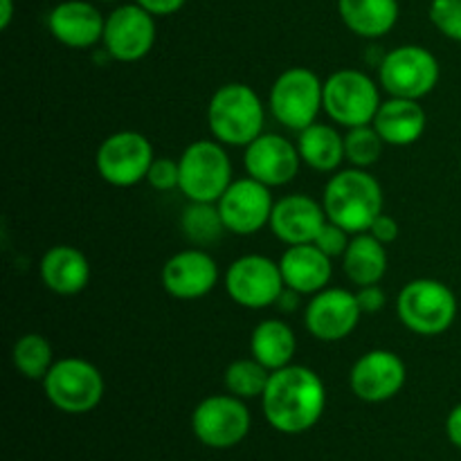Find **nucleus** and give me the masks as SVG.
<instances>
[{"mask_svg":"<svg viewBox=\"0 0 461 461\" xmlns=\"http://www.w3.org/2000/svg\"><path fill=\"white\" fill-rule=\"evenodd\" d=\"M327 387L313 369L288 365L270 374L261 396V410L270 426L284 435H302L322 419Z\"/></svg>","mask_w":461,"mask_h":461,"instance_id":"obj_1","label":"nucleus"},{"mask_svg":"<svg viewBox=\"0 0 461 461\" xmlns=\"http://www.w3.org/2000/svg\"><path fill=\"white\" fill-rule=\"evenodd\" d=\"M322 205L329 221L349 234H363L383 214V189L372 174L351 167L329 178Z\"/></svg>","mask_w":461,"mask_h":461,"instance_id":"obj_2","label":"nucleus"},{"mask_svg":"<svg viewBox=\"0 0 461 461\" xmlns=\"http://www.w3.org/2000/svg\"><path fill=\"white\" fill-rule=\"evenodd\" d=\"M266 111L259 95L246 84H225L212 95L207 106V126L216 142L228 147H248L264 133Z\"/></svg>","mask_w":461,"mask_h":461,"instance_id":"obj_3","label":"nucleus"},{"mask_svg":"<svg viewBox=\"0 0 461 461\" xmlns=\"http://www.w3.org/2000/svg\"><path fill=\"white\" fill-rule=\"evenodd\" d=\"M396 311L405 327L419 336H439L457 318V297L439 279H412L399 293Z\"/></svg>","mask_w":461,"mask_h":461,"instance_id":"obj_4","label":"nucleus"},{"mask_svg":"<svg viewBox=\"0 0 461 461\" xmlns=\"http://www.w3.org/2000/svg\"><path fill=\"white\" fill-rule=\"evenodd\" d=\"M178 189L187 201L219 203L232 185V162L216 140H196L180 156Z\"/></svg>","mask_w":461,"mask_h":461,"instance_id":"obj_5","label":"nucleus"},{"mask_svg":"<svg viewBox=\"0 0 461 461\" xmlns=\"http://www.w3.org/2000/svg\"><path fill=\"white\" fill-rule=\"evenodd\" d=\"M324 111V84L309 68H288L270 88V113L282 126L304 131Z\"/></svg>","mask_w":461,"mask_h":461,"instance_id":"obj_6","label":"nucleus"},{"mask_svg":"<svg viewBox=\"0 0 461 461\" xmlns=\"http://www.w3.org/2000/svg\"><path fill=\"white\" fill-rule=\"evenodd\" d=\"M50 403L66 414L93 412L104 399V376L84 358H59L43 378Z\"/></svg>","mask_w":461,"mask_h":461,"instance_id":"obj_7","label":"nucleus"},{"mask_svg":"<svg viewBox=\"0 0 461 461\" xmlns=\"http://www.w3.org/2000/svg\"><path fill=\"white\" fill-rule=\"evenodd\" d=\"M381 104L378 86L360 70H338L324 81V113L345 129L372 124Z\"/></svg>","mask_w":461,"mask_h":461,"instance_id":"obj_8","label":"nucleus"},{"mask_svg":"<svg viewBox=\"0 0 461 461\" xmlns=\"http://www.w3.org/2000/svg\"><path fill=\"white\" fill-rule=\"evenodd\" d=\"M250 426L252 419L248 405L230 392L207 396L192 412L194 437L207 448H234L246 439Z\"/></svg>","mask_w":461,"mask_h":461,"instance_id":"obj_9","label":"nucleus"},{"mask_svg":"<svg viewBox=\"0 0 461 461\" xmlns=\"http://www.w3.org/2000/svg\"><path fill=\"white\" fill-rule=\"evenodd\" d=\"M378 77L392 97L421 99L430 95L439 81V61L421 45H401L385 54Z\"/></svg>","mask_w":461,"mask_h":461,"instance_id":"obj_10","label":"nucleus"},{"mask_svg":"<svg viewBox=\"0 0 461 461\" xmlns=\"http://www.w3.org/2000/svg\"><path fill=\"white\" fill-rule=\"evenodd\" d=\"M153 147L147 135L138 131H117L97 149V174L113 187H133L147 180L153 162Z\"/></svg>","mask_w":461,"mask_h":461,"instance_id":"obj_11","label":"nucleus"},{"mask_svg":"<svg viewBox=\"0 0 461 461\" xmlns=\"http://www.w3.org/2000/svg\"><path fill=\"white\" fill-rule=\"evenodd\" d=\"M284 288L282 268L264 255L239 257L225 273V291L243 309L261 311L277 304Z\"/></svg>","mask_w":461,"mask_h":461,"instance_id":"obj_12","label":"nucleus"},{"mask_svg":"<svg viewBox=\"0 0 461 461\" xmlns=\"http://www.w3.org/2000/svg\"><path fill=\"white\" fill-rule=\"evenodd\" d=\"M153 14L133 5H120L106 16L104 27V50L111 59L122 63H135L151 52L156 43V21Z\"/></svg>","mask_w":461,"mask_h":461,"instance_id":"obj_13","label":"nucleus"},{"mask_svg":"<svg viewBox=\"0 0 461 461\" xmlns=\"http://www.w3.org/2000/svg\"><path fill=\"white\" fill-rule=\"evenodd\" d=\"M216 205H219L228 232L250 237L270 225L275 201L268 185L248 176V178L232 180Z\"/></svg>","mask_w":461,"mask_h":461,"instance_id":"obj_14","label":"nucleus"},{"mask_svg":"<svg viewBox=\"0 0 461 461\" xmlns=\"http://www.w3.org/2000/svg\"><path fill=\"white\" fill-rule=\"evenodd\" d=\"M405 363L390 349H372L360 356L349 372V387L365 403H383L403 390Z\"/></svg>","mask_w":461,"mask_h":461,"instance_id":"obj_15","label":"nucleus"},{"mask_svg":"<svg viewBox=\"0 0 461 461\" xmlns=\"http://www.w3.org/2000/svg\"><path fill=\"white\" fill-rule=\"evenodd\" d=\"M356 293L345 288H324L306 304L304 322L311 336L322 342H340L354 333L360 322Z\"/></svg>","mask_w":461,"mask_h":461,"instance_id":"obj_16","label":"nucleus"},{"mask_svg":"<svg viewBox=\"0 0 461 461\" xmlns=\"http://www.w3.org/2000/svg\"><path fill=\"white\" fill-rule=\"evenodd\" d=\"M243 165L250 178L273 187H282L295 180L302 158L297 144L277 133H261L252 140L243 153Z\"/></svg>","mask_w":461,"mask_h":461,"instance_id":"obj_17","label":"nucleus"},{"mask_svg":"<svg viewBox=\"0 0 461 461\" xmlns=\"http://www.w3.org/2000/svg\"><path fill=\"white\" fill-rule=\"evenodd\" d=\"M219 282V266L210 252L201 248L176 252L162 266V288L176 300H201Z\"/></svg>","mask_w":461,"mask_h":461,"instance_id":"obj_18","label":"nucleus"},{"mask_svg":"<svg viewBox=\"0 0 461 461\" xmlns=\"http://www.w3.org/2000/svg\"><path fill=\"white\" fill-rule=\"evenodd\" d=\"M106 18L88 0H63L48 14V30L61 45L72 50L93 48L104 39Z\"/></svg>","mask_w":461,"mask_h":461,"instance_id":"obj_19","label":"nucleus"},{"mask_svg":"<svg viewBox=\"0 0 461 461\" xmlns=\"http://www.w3.org/2000/svg\"><path fill=\"white\" fill-rule=\"evenodd\" d=\"M324 223H327L324 205L304 194L279 198L270 214V230L286 246L313 243Z\"/></svg>","mask_w":461,"mask_h":461,"instance_id":"obj_20","label":"nucleus"},{"mask_svg":"<svg viewBox=\"0 0 461 461\" xmlns=\"http://www.w3.org/2000/svg\"><path fill=\"white\" fill-rule=\"evenodd\" d=\"M279 268H282L284 284L302 295H315L324 291L333 273L331 257L320 250L315 243L288 246L279 259Z\"/></svg>","mask_w":461,"mask_h":461,"instance_id":"obj_21","label":"nucleus"},{"mask_svg":"<svg viewBox=\"0 0 461 461\" xmlns=\"http://www.w3.org/2000/svg\"><path fill=\"white\" fill-rule=\"evenodd\" d=\"M372 124L385 144L410 147L426 133L428 117L419 99L392 97L381 104Z\"/></svg>","mask_w":461,"mask_h":461,"instance_id":"obj_22","label":"nucleus"},{"mask_svg":"<svg viewBox=\"0 0 461 461\" xmlns=\"http://www.w3.org/2000/svg\"><path fill=\"white\" fill-rule=\"evenodd\" d=\"M41 279L57 295H77L90 282V264L79 248L54 246L41 259Z\"/></svg>","mask_w":461,"mask_h":461,"instance_id":"obj_23","label":"nucleus"},{"mask_svg":"<svg viewBox=\"0 0 461 461\" xmlns=\"http://www.w3.org/2000/svg\"><path fill=\"white\" fill-rule=\"evenodd\" d=\"M338 14L360 39H381L399 21V0H338Z\"/></svg>","mask_w":461,"mask_h":461,"instance_id":"obj_24","label":"nucleus"},{"mask_svg":"<svg viewBox=\"0 0 461 461\" xmlns=\"http://www.w3.org/2000/svg\"><path fill=\"white\" fill-rule=\"evenodd\" d=\"M297 151L304 165L322 174L338 171L342 160H347L345 138L333 126L320 124V122L297 133Z\"/></svg>","mask_w":461,"mask_h":461,"instance_id":"obj_25","label":"nucleus"},{"mask_svg":"<svg viewBox=\"0 0 461 461\" xmlns=\"http://www.w3.org/2000/svg\"><path fill=\"white\" fill-rule=\"evenodd\" d=\"M342 266L356 286L378 284L387 273L385 243L374 239L369 232L351 234L349 248L342 255Z\"/></svg>","mask_w":461,"mask_h":461,"instance_id":"obj_26","label":"nucleus"},{"mask_svg":"<svg viewBox=\"0 0 461 461\" xmlns=\"http://www.w3.org/2000/svg\"><path fill=\"white\" fill-rule=\"evenodd\" d=\"M252 358L259 360L270 372L288 367L297 351V340L293 329L282 320H264L255 327L250 336Z\"/></svg>","mask_w":461,"mask_h":461,"instance_id":"obj_27","label":"nucleus"},{"mask_svg":"<svg viewBox=\"0 0 461 461\" xmlns=\"http://www.w3.org/2000/svg\"><path fill=\"white\" fill-rule=\"evenodd\" d=\"M180 228H183L185 237L196 248L212 246V243H216L228 232L216 203L189 201L183 216H180Z\"/></svg>","mask_w":461,"mask_h":461,"instance_id":"obj_28","label":"nucleus"},{"mask_svg":"<svg viewBox=\"0 0 461 461\" xmlns=\"http://www.w3.org/2000/svg\"><path fill=\"white\" fill-rule=\"evenodd\" d=\"M14 367L30 381H43L52 365L57 363L54 358L52 345L41 333H25L14 342L12 349Z\"/></svg>","mask_w":461,"mask_h":461,"instance_id":"obj_29","label":"nucleus"},{"mask_svg":"<svg viewBox=\"0 0 461 461\" xmlns=\"http://www.w3.org/2000/svg\"><path fill=\"white\" fill-rule=\"evenodd\" d=\"M270 369L264 367L257 358H241L234 360L225 369V390L239 399H261L266 392V385L270 381Z\"/></svg>","mask_w":461,"mask_h":461,"instance_id":"obj_30","label":"nucleus"},{"mask_svg":"<svg viewBox=\"0 0 461 461\" xmlns=\"http://www.w3.org/2000/svg\"><path fill=\"white\" fill-rule=\"evenodd\" d=\"M383 147H385V142L374 129V124L354 126L345 135V156L358 169L376 165L383 156Z\"/></svg>","mask_w":461,"mask_h":461,"instance_id":"obj_31","label":"nucleus"},{"mask_svg":"<svg viewBox=\"0 0 461 461\" xmlns=\"http://www.w3.org/2000/svg\"><path fill=\"white\" fill-rule=\"evenodd\" d=\"M430 21L446 39L461 45V0H432Z\"/></svg>","mask_w":461,"mask_h":461,"instance_id":"obj_32","label":"nucleus"},{"mask_svg":"<svg viewBox=\"0 0 461 461\" xmlns=\"http://www.w3.org/2000/svg\"><path fill=\"white\" fill-rule=\"evenodd\" d=\"M147 183L151 185L156 192H171V189H178L180 162L174 160V158H153L151 167H149Z\"/></svg>","mask_w":461,"mask_h":461,"instance_id":"obj_33","label":"nucleus"},{"mask_svg":"<svg viewBox=\"0 0 461 461\" xmlns=\"http://www.w3.org/2000/svg\"><path fill=\"white\" fill-rule=\"evenodd\" d=\"M349 241H351L349 232H347L345 228H340L338 223H333V221L327 219V223L322 225V230H320L313 243L333 259V257L345 255V250L349 248Z\"/></svg>","mask_w":461,"mask_h":461,"instance_id":"obj_34","label":"nucleus"},{"mask_svg":"<svg viewBox=\"0 0 461 461\" xmlns=\"http://www.w3.org/2000/svg\"><path fill=\"white\" fill-rule=\"evenodd\" d=\"M356 300H358V306L363 313H376V311L385 309L387 295L378 284H369V286H358Z\"/></svg>","mask_w":461,"mask_h":461,"instance_id":"obj_35","label":"nucleus"},{"mask_svg":"<svg viewBox=\"0 0 461 461\" xmlns=\"http://www.w3.org/2000/svg\"><path fill=\"white\" fill-rule=\"evenodd\" d=\"M369 234L374 239H378L381 243H385V246H390V243H394L399 239V223H396L394 216L381 214L374 221L372 228H369Z\"/></svg>","mask_w":461,"mask_h":461,"instance_id":"obj_36","label":"nucleus"},{"mask_svg":"<svg viewBox=\"0 0 461 461\" xmlns=\"http://www.w3.org/2000/svg\"><path fill=\"white\" fill-rule=\"evenodd\" d=\"M135 3L153 16H171V14L180 12L187 0H135Z\"/></svg>","mask_w":461,"mask_h":461,"instance_id":"obj_37","label":"nucleus"},{"mask_svg":"<svg viewBox=\"0 0 461 461\" xmlns=\"http://www.w3.org/2000/svg\"><path fill=\"white\" fill-rule=\"evenodd\" d=\"M446 435H448L450 444L461 450V403L455 405L446 419Z\"/></svg>","mask_w":461,"mask_h":461,"instance_id":"obj_38","label":"nucleus"},{"mask_svg":"<svg viewBox=\"0 0 461 461\" xmlns=\"http://www.w3.org/2000/svg\"><path fill=\"white\" fill-rule=\"evenodd\" d=\"M300 295L302 293H297V291H293V288H284L282 291V295H279V300H277V306L282 311H293V309H297V302H300Z\"/></svg>","mask_w":461,"mask_h":461,"instance_id":"obj_39","label":"nucleus"},{"mask_svg":"<svg viewBox=\"0 0 461 461\" xmlns=\"http://www.w3.org/2000/svg\"><path fill=\"white\" fill-rule=\"evenodd\" d=\"M14 18V0H0V27L7 30Z\"/></svg>","mask_w":461,"mask_h":461,"instance_id":"obj_40","label":"nucleus"},{"mask_svg":"<svg viewBox=\"0 0 461 461\" xmlns=\"http://www.w3.org/2000/svg\"><path fill=\"white\" fill-rule=\"evenodd\" d=\"M99 3H120V0H99Z\"/></svg>","mask_w":461,"mask_h":461,"instance_id":"obj_41","label":"nucleus"}]
</instances>
